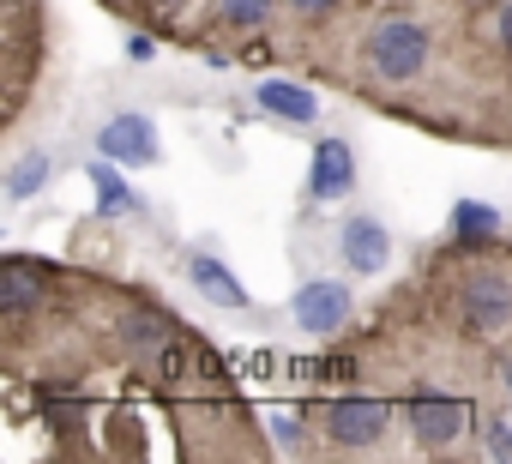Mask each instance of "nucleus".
<instances>
[{
  "label": "nucleus",
  "mask_w": 512,
  "mask_h": 464,
  "mask_svg": "<svg viewBox=\"0 0 512 464\" xmlns=\"http://www.w3.org/2000/svg\"><path fill=\"white\" fill-rule=\"evenodd\" d=\"M362 61H368L374 79H386V85H410V79H422L428 61H434V31H428L422 19H410V13H386V19L368 31Z\"/></svg>",
  "instance_id": "nucleus-1"
},
{
  "label": "nucleus",
  "mask_w": 512,
  "mask_h": 464,
  "mask_svg": "<svg viewBox=\"0 0 512 464\" xmlns=\"http://www.w3.org/2000/svg\"><path fill=\"white\" fill-rule=\"evenodd\" d=\"M458 326L470 338H500L512 326V278L506 272H470L458 284Z\"/></svg>",
  "instance_id": "nucleus-2"
},
{
  "label": "nucleus",
  "mask_w": 512,
  "mask_h": 464,
  "mask_svg": "<svg viewBox=\"0 0 512 464\" xmlns=\"http://www.w3.org/2000/svg\"><path fill=\"white\" fill-rule=\"evenodd\" d=\"M392 428V398H374V392H344L326 404V434L338 446H374L380 434Z\"/></svg>",
  "instance_id": "nucleus-3"
},
{
  "label": "nucleus",
  "mask_w": 512,
  "mask_h": 464,
  "mask_svg": "<svg viewBox=\"0 0 512 464\" xmlns=\"http://www.w3.org/2000/svg\"><path fill=\"white\" fill-rule=\"evenodd\" d=\"M290 314H296L302 332H314V338H338L344 320H350V284H338V278H308V284L296 290Z\"/></svg>",
  "instance_id": "nucleus-4"
},
{
  "label": "nucleus",
  "mask_w": 512,
  "mask_h": 464,
  "mask_svg": "<svg viewBox=\"0 0 512 464\" xmlns=\"http://www.w3.org/2000/svg\"><path fill=\"white\" fill-rule=\"evenodd\" d=\"M410 428H416V440L422 446H452L464 428H470V404L464 398H452V392H428V386H416L410 392Z\"/></svg>",
  "instance_id": "nucleus-5"
},
{
  "label": "nucleus",
  "mask_w": 512,
  "mask_h": 464,
  "mask_svg": "<svg viewBox=\"0 0 512 464\" xmlns=\"http://www.w3.org/2000/svg\"><path fill=\"white\" fill-rule=\"evenodd\" d=\"M338 254H344V266H350L356 278L386 272V266H392V236H386V223H380V217H344Z\"/></svg>",
  "instance_id": "nucleus-6"
},
{
  "label": "nucleus",
  "mask_w": 512,
  "mask_h": 464,
  "mask_svg": "<svg viewBox=\"0 0 512 464\" xmlns=\"http://www.w3.org/2000/svg\"><path fill=\"white\" fill-rule=\"evenodd\" d=\"M97 151L115 157V163H157L163 145H157V127L145 115H115L103 133H97Z\"/></svg>",
  "instance_id": "nucleus-7"
},
{
  "label": "nucleus",
  "mask_w": 512,
  "mask_h": 464,
  "mask_svg": "<svg viewBox=\"0 0 512 464\" xmlns=\"http://www.w3.org/2000/svg\"><path fill=\"white\" fill-rule=\"evenodd\" d=\"M308 187H314V199H326V205L356 187V151H350V139H320V145H314Z\"/></svg>",
  "instance_id": "nucleus-8"
},
{
  "label": "nucleus",
  "mask_w": 512,
  "mask_h": 464,
  "mask_svg": "<svg viewBox=\"0 0 512 464\" xmlns=\"http://www.w3.org/2000/svg\"><path fill=\"white\" fill-rule=\"evenodd\" d=\"M31 308H49V284H37V266L31 260H7V266H0V320H25Z\"/></svg>",
  "instance_id": "nucleus-9"
},
{
  "label": "nucleus",
  "mask_w": 512,
  "mask_h": 464,
  "mask_svg": "<svg viewBox=\"0 0 512 464\" xmlns=\"http://www.w3.org/2000/svg\"><path fill=\"white\" fill-rule=\"evenodd\" d=\"M187 278H193V290H199L211 308H229V314H235V308L253 302V296L241 290V278H235L223 260H211V254H187Z\"/></svg>",
  "instance_id": "nucleus-10"
},
{
  "label": "nucleus",
  "mask_w": 512,
  "mask_h": 464,
  "mask_svg": "<svg viewBox=\"0 0 512 464\" xmlns=\"http://www.w3.org/2000/svg\"><path fill=\"white\" fill-rule=\"evenodd\" d=\"M260 109L278 115V121H314L320 115V97L308 85H296V79H266L260 85Z\"/></svg>",
  "instance_id": "nucleus-11"
},
{
  "label": "nucleus",
  "mask_w": 512,
  "mask_h": 464,
  "mask_svg": "<svg viewBox=\"0 0 512 464\" xmlns=\"http://www.w3.org/2000/svg\"><path fill=\"white\" fill-rule=\"evenodd\" d=\"M452 236H458L464 248H488V242L500 236V211L482 205V199H458V205H452Z\"/></svg>",
  "instance_id": "nucleus-12"
},
{
  "label": "nucleus",
  "mask_w": 512,
  "mask_h": 464,
  "mask_svg": "<svg viewBox=\"0 0 512 464\" xmlns=\"http://www.w3.org/2000/svg\"><path fill=\"white\" fill-rule=\"evenodd\" d=\"M49 175H55V157L49 151H25L13 163V175H7V199H31L37 187H49Z\"/></svg>",
  "instance_id": "nucleus-13"
},
{
  "label": "nucleus",
  "mask_w": 512,
  "mask_h": 464,
  "mask_svg": "<svg viewBox=\"0 0 512 464\" xmlns=\"http://www.w3.org/2000/svg\"><path fill=\"white\" fill-rule=\"evenodd\" d=\"M91 187H97V205H103L109 217H121V211H139V199H133V193H127V181L115 175V157L91 163Z\"/></svg>",
  "instance_id": "nucleus-14"
},
{
  "label": "nucleus",
  "mask_w": 512,
  "mask_h": 464,
  "mask_svg": "<svg viewBox=\"0 0 512 464\" xmlns=\"http://www.w3.org/2000/svg\"><path fill=\"white\" fill-rule=\"evenodd\" d=\"M278 0H217V19L235 25V31H253V25H266L272 19Z\"/></svg>",
  "instance_id": "nucleus-15"
},
{
  "label": "nucleus",
  "mask_w": 512,
  "mask_h": 464,
  "mask_svg": "<svg viewBox=\"0 0 512 464\" xmlns=\"http://www.w3.org/2000/svg\"><path fill=\"white\" fill-rule=\"evenodd\" d=\"M494 43H500V55L512 61V0H500V13H494Z\"/></svg>",
  "instance_id": "nucleus-16"
},
{
  "label": "nucleus",
  "mask_w": 512,
  "mask_h": 464,
  "mask_svg": "<svg viewBox=\"0 0 512 464\" xmlns=\"http://www.w3.org/2000/svg\"><path fill=\"white\" fill-rule=\"evenodd\" d=\"M488 452L494 458H512V428L506 422H488Z\"/></svg>",
  "instance_id": "nucleus-17"
},
{
  "label": "nucleus",
  "mask_w": 512,
  "mask_h": 464,
  "mask_svg": "<svg viewBox=\"0 0 512 464\" xmlns=\"http://www.w3.org/2000/svg\"><path fill=\"white\" fill-rule=\"evenodd\" d=\"M272 428H278V440H290V446H296V428H302V416H296V410H272Z\"/></svg>",
  "instance_id": "nucleus-18"
},
{
  "label": "nucleus",
  "mask_w": 512,
  "mask_h": 464,
  "mask_svg": "<svg viewBox=\"0 0 512 464\" xmlns=\"http://www.w3.org/2000/svg\"><path fill=\"white\" fill-rule=\"evenodd\" d=\"M290 7H296L302 19H326V13H338V0H290Z\"/></svg>",
  "instance_id": "nucleus-19"
},
{
  "label": "nucleus",
  "mask_w": 512,
  "mask_h": 464,
  "mask_svg": "<svg viewBox=\"0 0 512 464\" xmlns=\"http://www.w3.org/2000/svg\"><path fill=\"white\" fill-rule=\"evenodd\" d=\"M151 55H157V43H151L145 31H139V37H127V61H151Z\"/></svg>",
  "instance_id": "nucleus-20"
},
{
  "label": "nucleus",
  "mask_w": 512,
  "mask_h": 464,
  "mask_svg": "<svg viewBox=\"0 0 512 464\" xmlns=\"http://www.w3.org/2000/svg\"><path fill=\"white\" fill-rule=\"evenodd\" d=\"M506 380H512V368H506Z\"/></svg>",
  "instance_id": "nucleus-21"
}]
</instances>
